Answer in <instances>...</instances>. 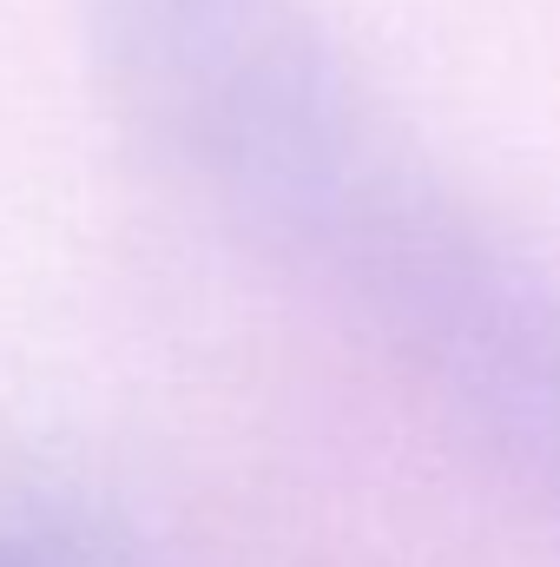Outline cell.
<instances>
[{
	"instance_id": "cell-2",
	"label": "cell",
	"mask_w": 560,
	"mask_h": 567,
	"mask_svg": "<svg viewBox=\"0 0 560 567\" xmlns=\"http://www.w3.org/2000/svg\"><path fill=\"white\" fill-rule=\"evenodd\" d=\"M0 567H100L93 542L53 515H7L0 522Z\"/></svg>"
},
{
	"instance_id": "cell-1",
	"label": "cell",
	"mask_w": 560,
	"mask_h": 567,
	"mask_svg": "<svg viewBox=\"0 0 560 567\" xmlns=\"http://www.w3.org/2000/svg\"><path fill=\"white\" fill-rule=\"evenodd\" d=\"M303 20V0H93V47L126 126L172 158L245 66Z\"/></svg>"
}]
</instances>
